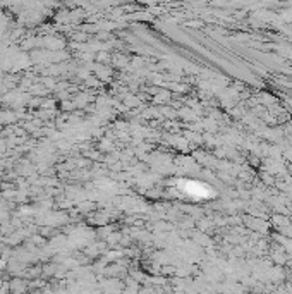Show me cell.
I'll use <instances>...</instances> for the list:
<instances>
[{
    "instance_id": "obj_1",
    "label": "cell",
    "mask_w": 292,
    "mask_h": 294,
    "mask_svg": "<svg viewBox=\"0 0 292 294\" xmlns=\"http://www.w3.org/2000/svg\"><path fill=\"white\" fill-rule=\"evenodd\" d=\"M179 186H181V190H184L187 195H193V196H196V198H203V196H206L208 193H210V191L206 190V188L203 186V184L191 183V181H189V183H186V181H184V183H181Z\"/></svg>"
}]
</instances>
